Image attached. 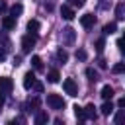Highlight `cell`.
Instances as JSON below:
<instances>
[{"instance_id":"1","label":"cell","mask_w":125,"mask_h":125,"mask_svg":"<svg viewBox=\"0 0 125 125\" xmlns=\"http://www.w3.org/2000/svg\"><path fill=\"white\" fill-rule=\"evenodd\" d=\"M47 105L51 109H62L64 107V100L61 94H47Z\"/></svg>"},{"instance_id":"2","label":"cell","mask_w":125,"mask_h":125,"mask_svg":"<svg viewBox=\"0 0 125 125\" xmlns=\"http://www.w3.org/2000/svg\"><path fill=\"white\" fill-rule=\"evenodd\" d=\"M62 88H64V92H66L70 98H76V96H78V84L74 82V78H64Z\"/></svg>"},{"instance_id":"3","label":"cell","mask_w":125,"mask_h":125,"mask_svg":"<svg viewBox=\"0 0 125 125\" xmlns=\"http://www.w3.org/2000/svg\"><path fill=\"white\" fill-rule=\"evenodd\" d=\"M35 39H37L35 33H33V35H31V33H29V35H23V37H21V51H23V53H29L31 47L35 45Z\"/></svg>"},{"instance_id":"4","label":"cell","mask_w":125,"mask_h":125,"mask_svg":"<svg viewBox=\"0 0 125 125\" xmlns=\"http://www.w3.org/2000/svg\"><path fill=\"white\" fill-rule=\"evenodd\" d=\"M14 88V80L10 76H0V92L2 94H10Z\"/></svg>"},{"instance_id":"5","label":"cell","mask_w":125,"mask_h":125,"mask_svg":"<svg viewBox=\"0 0 125 125\" xmlns=\"http://www.w3.org/2000/svg\"><path fill=\"white\" fill-rule=\"evenodd\" d=\"M94 23H96V16H94V14H84V16H80V25H82L84 29L94 27Z\"/></svg>"},{"instance_id":"6","label":"cell","mask_w":125,"mask_h":125,"mask_svg":"<svg viewBox=\"0 0 125 125\" xmlns=\"http://www.w3.org/2000/svg\"><path fill=\"white\" fill-rule=\"evenodd\" d=\"M61 16H62V20L72 21V20H74V10H72L70 6H66V4H62V6H61Z\"/></svg>"},{"instance_id":"7","label":"cell","mask_w":125,"mask_h":125,"mask_svg":"<svg viewBox=\"0 0 125 125\" xmlns=\"http://www.w3.org/2000/svg\"><path fill=\"white\" fill-rule=\"evenodd\" d=\"M74 37H76V33H74L72 27H64V29H62V41H64V43H68V45L74 43Z\"/></svg>"},{"instance_id":"8","label":"cell","mask_w":125,"mask_h":125,"mask_svg":"<svg viewBox=\"0 0 125 125\" xmlns=\"http://www.w3.org/2000/svg\"><path fill=\"white\" fill-rule=\"evenodd\" d=\"M33 82H35V74H33L31 70H27V72L23 74V88H25V90H31Z\"/></svg>"},{"instance_id":"9","label":"cell","mask_w":125,"mask_h":125,"mask_svg":"<svg viewBox=\"0 0 125 125\" xmlns=\"http://www.w3.org/2000/svg\"><path fill=\"white\" fill-rule=\"evenodd\" d=\"M2 27H4V29H8V31H10V29H14V27H16V18L6 16V18L2 20Z\"/></svg>"},{"instance_id":"10","label":"cell","mask_w":125,"mask_h":125,"mask_svg":"<svg viewBox=\"0 0 125 125\" xmlns=\"http://www.w3.org/2000/svg\"><path fill=\"white\" fill-rule=\"evenodd\" d=\"M113 94H115V92H113V88H111L109 84H105V86L102 88V92H100V96H102L104 100H111V98H113Z\"/></svg>"},{"instance_id":"11","label":"cell","mask_w":125,"mask_h":125,"mask_svg":"<svg viewBox=\"0 0 125 125\" xmlns=\"http://www.w3.org/2000/svg\"><path fill=\"white\" fill-rule=\"evenodd\" d=\"M72 109H74V117H76L80 123H84V121H86V113H84V107H80V105H74Z\"/></svg>"},{"instance_id":"12","label":"cell","mask_w":125,"mask_h":125,"mask_svg":"<svg viewBox=\"0 0 125 125\" xmlns=\"http://www.w3.org/2000/svg\"><path fill=\"white\" fill-rule=\"evenodd\" d=\"M57 61H59L61 64H64V62L68 61V53H66L62 47H59V49H57Z\"/></svg>"},{"instance_id":"13","label":"cell","mask_w":125,"mask_h":125,"mask_svg":"<svg viewBox=\"0 0 125 125\" xmlns=\"http://www.w3.org/2000/svg\"><path fill=\"white\" fill-rule=\"evenodd\" d=\"M59 78H61L59 70H57V68H51V70H49V74H47V80H49L51 84H57V82H59Z\"/></svg>"},{"instance_id":"14","label":"cell","mask_w":125,"mask_h":125,"mask_svg":"<svg viewBox=\"0 0 125 125\" xmlns=\"http://www.w3.org/2000/svg\"><path fill=\"white\" fill-rule=\"evenodd\" d=\"M84 113H86V119H96V105L94 104H88L84 107Z\"/></svg>"},{"instance_id":"15","label":"cell","mask_w":125,"mask_h":125,"mask_svg":"<svg viewBox=\"0 0 125 125\" xmlns=\"http://www.w3.org/2000/svg\"><path fill=\"white\" fill-rule=\"evenodd\" d=\"M47 121H49L47 111H37V115H35V123H37V125H43V123H47Z\"/></svg>"},{"instance_id":"16","label":"cell","mask_w":125,"mask_h":125,"mask_svg":"<svg viewBox=\"0 0 125 125\" xmlns=\"http://www.w3.org/2000/svg\"><path fill=\"white\" fill-rule=\"evenodd\" d=\"M123 14H125V4L123 2H117V6H115V18L117 20H123L125 18Z\"/></svg>"},{"instance_id":"17","label":"cell","mask_w":125,"mask_h":125,"mask_svg":"<svg viewBox=\"0 0 125 125\" xmlns=\"http://www.w3.org/2000/svg\"><path fill=\"white\" fill-rule=\"evenodd\" d=\"M115 31H117V23H115V21H109V23L104 25V33H105V35H111V33H115Z\"/></svg>"},{"instance_id":"18","label":"cell","mask_w":125,"mask_h":125,"mask_svg":"<svg viewBox=\"0 0 125 125\" xmlns=\"http://www.w3.org/2000/svg\"><path fill=\"white\" fill-rule=\"evenodd\" d=\"M31 64H33L35 70H43V61H41L39 55H33V57H31Z\"/></svg>"},{"instance_id":"19","label":"cell","mask_w":125,"mask_h":125,"mask_svg":"<svg viewBox=\"0 0 125 125\" xmlns=\"http://www.w3.org/2000/svg\"><path fill=\"white\" fill-rule=\"evenodd\" d=\"M86 76H88L90 82H98V80H100V74H98V70H94V68H86Z\"/></svg>"},{"instance_id":"20","label":"cell","mask_w":125,"mask_h":125,"mask_svg":"<svg viewBox=\"0 0 125 125\" xmlns=\"http://www.w3.org/2000/svg\"><path fill=\"white\" fill-rule=\"evenodd\" d=\"M39 27H41V25H39V21H37V20H29V21H27V31L37 33V31H39Z\"/></svg>"},{"instance_id":"21","label":"cell","mask_w":125,"mask_h":125,"mask_svg":"<svg viewBox=\"0 0 125 125\" xmlns=\"http://www.w3.org/2000/svg\"><path fill=\"white\" fill-rule=\"evenodd\" d=\"M21 12H23V6H21V4H14V6L10 8V14H12V18H18Z\"/></svg>"},{"instance_id":"22","label":"cell","mask_w":125,"mask_h":125,"mask_svg":"<svg viewBox=\"0 0 125 125\" xmlns=\"http://www.w3.org/2000/svg\"><path fill=\"white\" fill-rule=\"evenodd\" d=\"M102 113H104V115H109V113H113V104H111L109 100H105V104L102 105Z\"/></svg>"},{"instance_id":"23","label":"cell","mask_w":125,"mask_h":125,"mask_svg":"<svg viewBox=\"0 0 125 125\" xmlns=\"http://www.w3.org/2000/svg\"><path fill=\"white\" fill-rule=\"evenodd\" d=\"M37 105H39V100H37V98H33V100H29V102H27V104H25V105H23V107H25V109H23V111H31V107H33V109H35V107H37Z\"/></svg>"},{"instance_id":"24","label":"cell","mask_w":125,"mask_h":125,"mask_svg":"<svg viewBox=\"0 0 125 125\" xmlns=\"http://www.w3.org/2000/svg\"><path fill=\"white\" fill-rule=\"evenodd\" d=\"M104 47H105V39L100 37V39L96 41V51H98V53H104Z\"/></svg>"},{"instance_id":"25","label":"cell","mask_w":125,"mask_h":125,"mask_svg":"<svg viewBox=\"0 0 125 125\" xmlns=\"http://www.w3.org/2000/svg\"><path fill=\"white\" fill-rule=\"evenodd\" d=\"M74 55H76V59H78V61H86V59H88V53H86L84 49H76V53H74Z\"/></svg>"},{"instance_id":"26","label":"cell","mask_w":125,"mask_h":125,"mask_svg":"<svg viewBox=\"0 0 125 125\" xmlns=\"http://www.w3.org/2000/svg\"><path fill=\"white\" fill-rule=\"evenodd\" d=\"M111 70H113V74H121V72L125 70V64H123V62H115Z\"/></svg>"},{"instance_id":"27","label":"cell","mask_w":125,"mask_h":125,"mask_svg":"<svg viewBox=\"0 0 125 125\" xmlns=\"http://www.w3.org/2000/svg\"><path fill=\"white\" fill-rule=\"evenodd\" d=\"M68 2H70V6H76V8H82L86 4V0H68Z\"/></svg>"},{"instance_id":"28","label":"cell","mask_w":125,"mask_h":125,"mask_svg":"<svg viewBox=\"0 0 125 125\" xmlns=\"http://www.w3.org/2000/svg\"><path fill=\"white\" fill-rule=\"evenodd\" d=\"M31 88H33V90H35V92H39V94H41V92H43V84H41V82H37V80H35V82H33V86H31Z\"/></svg>"},{"instance_id":"29","label":"cell","mask_w":125,"mask_h":125,"mask_svg":"<svg viewBox=\"0 0 125 125\" xmlns=\"http://www.w3.org/2000/svg\"><path fill=\"white\" fill-rule=\"evenodd\" d=\"M8 10V4H6V0H0V14L2 12H6Z\"/></svg>"},{"instance_id":"30","label":"cell","mask_w":125,"mask_h":125,"mask_svg":"<svg viewBox=\"0 0 125 125\" xmlns=\"http://www.w3.org/2000/svg\"><path fill=\"white\" fill-rule=\"evenodd\" d=\"M121 119H123V109H119V111H117V115H115V123H119Z\"/></svg>"},{"instance_id":"31","label":"cell","mask_w":125,"mask_h":125,"mask_svg":"<svg viewBox=\"0 0 125 125\" xmlns=\"http://www.w3.org/2000/svg\"><path fill=\"white\" fill-rule=\"evenodd\" d=\"M117 107H125V98H119L117 100Z\"/></svg>"},{"instance_id":"32","label":"cell","mask_w":125,"mask_h":125,"mask_svg":"<svg viewBox=\"0 0 125 125\" xmlns=\"http://www.w3.org/2000/svg\"><path fill=\"white\" fill-rule=\"evenodd\" d=\"M4 61H6V51L0 49V62H4Z\"/></svg>"},{"instance_id":"33","label":"cell","mask_w":125,"mask_h":125,"mask_svg":"<svg viewBox=\"0 0 125 125\" xmlns=\"http://www.w3.org/2000/svg\"><path fill=\"white\" fill-rule=\"evenodd\" d=\"M117 49H119V51H123V39H121V37L117 39Z\"/></svg>"},{"instance_id":"34","label":"cell","mask_w":125,"mask_h":125,"mask_svg":"<svg viewBox=\"0 0 125 125\" xmlns=\"http://www.w3.org/2000/svg\"><path fill=\"white\" fill-rule=\"evenodd\" d=\"M98 62H100V68H107V62H105V61H104V59H100V61H98Z\"/></svg>"},{"instance_id":"35","label":"cell","mask_w":125,"mask_h":125,"mask_svg":"<svg viewBox=\"0 0 125 125\" xmlns=\"http://www.w3.org/2000/svg\"><path fill=\"white\" fill-rule=\"evenodd\" d=\"M14 64H16V66L21 64V57H16V59H14Z\"/></svg>"},{"instance_id":"36","label":"cell","mask_w":125,"mask_h":125,"mask_svg":"<svg viewBox=\"0 0 125 125\" xmlns=\"http://www.w3.org/2000/svg\"><path fill=\"white\" fill-rule=\"evenodd\" d=\"M0 107H4V96H0Z\"/></svg>"}]
</instances>
